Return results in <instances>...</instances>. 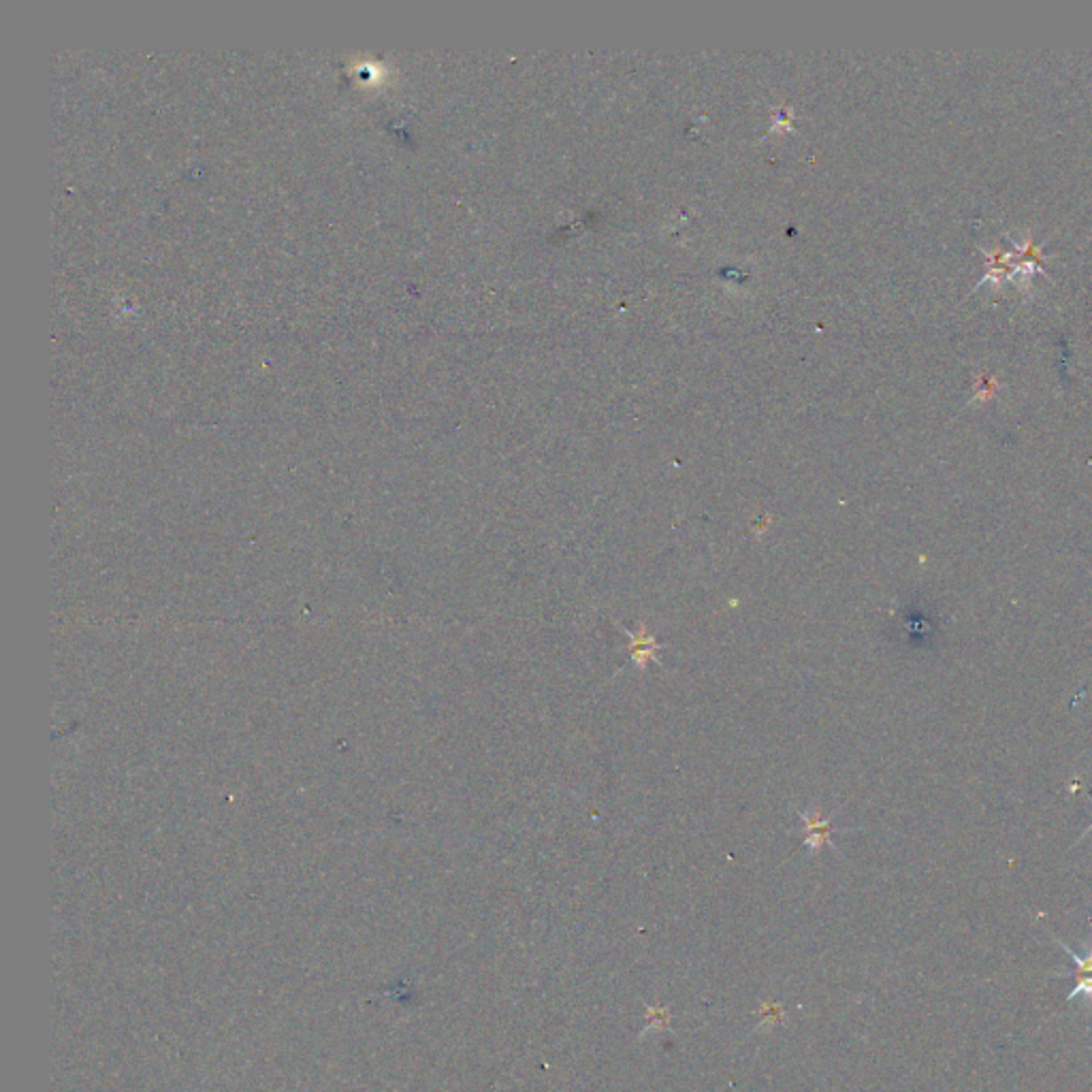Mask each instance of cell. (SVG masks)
<instances>
[{
  "mask_svg": "<svg viewBox=\"0 0 1092 1092\" xmlns=\"http://www.w3.org/2000/svg\"><path fill=\"white\" fill-rule=\"evenodd\" d=\"M1056 943L1065 949V952L1071 956V960H1074V967H1076L1074 975H1078V982H1076L1074 990L1069 993L1067 1000H1074V998L1081 996V998H1084L1086 1009L1090 1011L1092 1009V935L1086 939L1084 954L1074 952V949H1071L1067 943L1058 942V939H1056Z\"/></svg>",
  "mask_w": 1092,
  "mask_h": 1092,
  "instance_id": "obj_1",
  "label": "cell"
},
{
  "mask_svg": "<svg viewBox=\"0 0 1092 1092\" xmlns=\"http://www.w3.org/2000/svg\"><path fill=\"white\" fill-rule=\"evenodd\" d=\"M801 817L806 826V843L813 852H819L826 843H831V822L828 819H819L817 813H803Z\"/></svg>",
  "mask_w": 1092,
  "mask_h": 1092,
  "instance_id": "obj_2",
  "label": "cell"
},
{
  "mask_svg": "<svg viewBox=\"0 0 1092 1092\" xmlns=\"http://www.w3.org/2000/svg\"><path fill=\"white\" fill-rule=\"evenodd\" d=\"M628 634H630V632H628ZM630 636H632V634H630ZM632 639H634V644H632L634 662L639 664L641 669H644V664L649 662V660H653V653H655V649H660V644H657V641L651 639V636L644 634V625H641V632L636 634V636H632Z\"/></svg>",
  "mask_w": 1092,
  "mask_h": 1092,
  "instance_id": "obj_3",
  "label": "cell"
}]
</instances>
